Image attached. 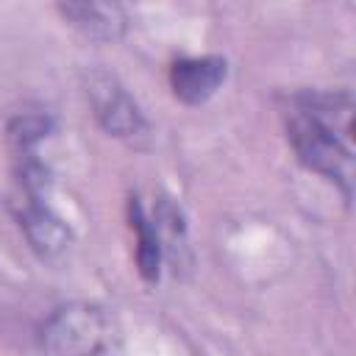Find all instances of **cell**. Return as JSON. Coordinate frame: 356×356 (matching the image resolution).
Wrapping results in <instances>:
<instances>
[{
    "mask_svg": "<svg viewBox=\"0 0 356 356\" xmlns=\"http://www.w3.org/2000/svg\"><path fill=\"white\" fill-rule=\"evenodd\" d=\"M86 97L95 111L97 125L117 139L125 142H142L147 139V120L139 108V103L131 97V92L117 81V75L106 70H92L86 75Z\"/></svg>",
    "mask_w": 356,
    "mask_h": 356,
    "instance_id": "obj_3",
    "label": "cell"
},
{
    "mask_svg": "<svg viewBox=\"0 0 356 356\" xmlns=\"http://www.w3.org/2000/svg\"><path fill=\"white\" fill-rule=\"evenodd\" d=\"M128 222H131V231L136 234V270L147 284H156L161 273V248H159L153 222L145 214L136 195L128 197Z\"/></svg>",
    "mask_w": 356,
    "mask_h": 356,
    "instance_id": "obj_8",
    "label": "cell"
},
{
    "mask_svg": "<svg viewBox=\"0 0 356 356\" xmlns=\"http://www.w3.org/2000/svg\"><path fill=\"white\" fill-rule=\"evenodd\" d=\"M58 14L95 42H117L128 25L125 8L117 3H58Z\"/></svg>",
    "mask_w": 356,
    "mask_h": 356,
    "instance_id": "obj_7",
    "label": "cell"
},
{
    "mask_svg": "<svg viewBox=\"0 0 356 356\" xmlns=\"http://www.w3.org/2000/svg\"><path fill=\"white\" fill-rule=\"evenodd\" d=\"M44 345L58 356H117V328L106 309L64 306L42 328Z\"/></svg>",
    "mask_w": 356,
    "mask_h": 356,
    "instance_id": "obj_2",
    "label": "cell"
},
{
    "mask_svg": "<svg viewBox=\"0 0 356 356\" xmlns=\"http://www.w3.org/2000/svg\"><path fill=\"white\" fill-rule=\"evenodd\" d=\"M228 78V61L222 56H192L178 58L170 67L172 95L186 106L206 103Z\"/></svg>",
    "mask_w": 356,
    "mask_h": 356,
    "instance_id": "obj_5",
    "label": "cell"
},
{
    "mask_svg": "<svg viewBox=\"0 0 356 356\" xmlns=\"http://www.w3.org/2000/svg\"><path fill=\"white\" fill-rule=\"evenodd\" d=\"M53 131V117L42 108L36 111H19L8 120L6 136L11 145V153H31L39 150V142Z\"/></svg>",
    "mask_w": 356,
    "mask_h": 356,
    "instance_id": "obj_9",
    "label": "cell"
},
{
    "mask_svg": "<svg viewBox=\"0 0 356 356\" xmlns=\"http://www.w3.org/2000/svg\"><path fill=\"white\" fill-rule=\"evenodd\" d=\"M150 222L161 248V259H167L175 275H186L192 270V248H189V231H186V217L181 206L172 197L161 195L156 200Z\"/></svg>",
    "mask_w": 356,
    "mask_h": 356,
    "instance_id": "obj_6",
    "label": "cell"
},
{
    "mask_svg": "<svg viewBox=\"0 0 356 356\" xmlns=\"http://www.w3.org/2000/svg\"><path fill=\"white\" fill-rule=\"evenodd\" d=\"M353 103L342 92H298L286 108V139L303 167L353 195Z\"/></svg>",
    "mask_w": 356,
    "mask_h": 356,
    "instance_id": "obj_1",
    "label": "cell"
},
{
    "mask_svg": "<svg viewBox=\"0 0 356 356\" xmlns=\"http://www.w3.org/2000/svg\"><path fill=\"white\" fill-rule=\"evenodd\" d=\"M11 211H14V220H17L19 231L25 234L28 245L42 259H56V256H61L70 248L72 234H70L67 222L53 211V206L47 203V197L14 192Z\"/></svg>",
    "mask_w": 356,
    "mask_h": 356,
    "instance_id": "obj_4",
    "label": "cell"
}]
</instances>
